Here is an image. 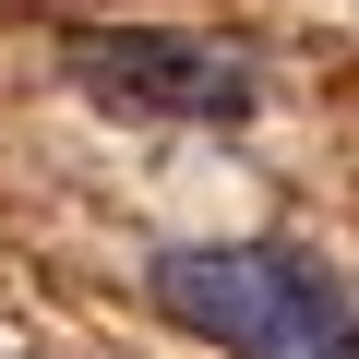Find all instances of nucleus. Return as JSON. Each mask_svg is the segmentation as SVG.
I'll return each instance as SVG.
<instances>
[{"label": "nucleus", "instance_id": "1", "mask_svg": "<svg viewBox=\"0 0 359 359\" xmlns=\"http://www.w3.org/2000/svg\"><path fill=\"white\" fill-rule=\"evenodd\" d=\"M144 299L204 335L228 359H359V299L287 252V240H192V252H156L144 264Z\"/></svg>", "mask_w": 359, "mask_h": 359}, {"label": "nucleus", "instance_id": "2", "mask_svg": "<svg viewBox=\"0 0 359 359\" xmlns=\"http://www.w3.org/2000/svg\"><path fill=\"white\" fill-rule=\"evenodd\" d=\"M72 72L120 108H156V120H252V72L228 48H192V36H84Z\"/></svg>", "mask_w": 359, "mask_h": 359}]
</instances>
